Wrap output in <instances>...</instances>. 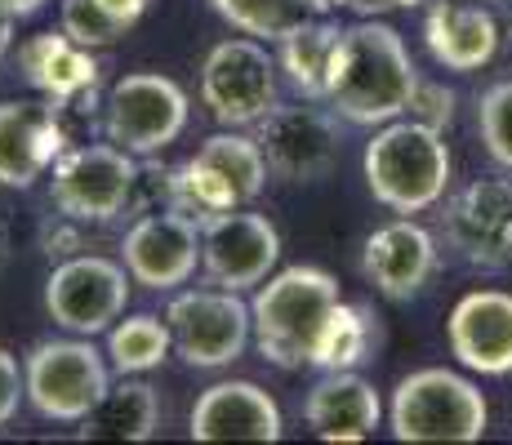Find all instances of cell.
<instances>
[{
    "label": "cell",
    "mask_w": 512,
    "mask_h": 445,
    "mask_svg": "<svg viewBox=\"0 0 512 445\" xmlns=\"http://www.w3.org/2000/svg\"><path fill=\"white\" fill-rule=\"evenodd\" d=\"M379 414V392L357 370H326V379L308 392L303 405L308 428L326 441H366L379 428Z\"/></svg>",
    "instance_id": "22"
},
{
    "label": "cell",
    "mask_w": 512,
    "mask_h": 445,
    "mask_svg": "<svg viewBox=\"0 0 512 445\" xmlns=\"http://www.w3.org/2000/svg\"><path fill=\"white\" fill-rule=\"evenodd\" d=\"M259 147L268 156V170L285 183H317L339 161V125L321 98L277 103L259 121Z\"/></svg>",
    "instance_id": "12"
},
{
    "label": "cell",
    "mask_w": 512,
    "mask_h": 445,
    "mask_svg": "<svg viewBox=\"0 0 512 445\" xmlns=\"http://www.w3.org/2000/svg\"><path fill=\"white\" fill-rule=\"evenodd\" d=\"M0 5H5L14 18H32V14H41L49 0H0Z\"/></svg>",
    "instance_id": "33"
},
{
    "label": "cell",
    "mask_w": 512,
    "mask_h": 445,
    "mask_svg": "<svg viewBox=\"0 0 512 445\" xmlns=\"http://www.w3.org/2000/svg\"><path fill=\"white\" fill-rule=\"evenodd\" d=\"M410 116L423 125H432V130H446L450 116H455V94H450L446 85H423L415 89V98H410Z\"/></svg>",
    "instance_id": "30"
},
{
    "label": "cell",
    "mask_w": 512,
    "mask_h": 445,
    "mask_svg": "<svg viewBox=\"0 0 512 445\" xmlns=\"http://www.w3.org/2000/svg\"><path fill=\"white\" fill-rule=\"evenodd\" d=\"M321 5H326V14L330 9H348V14H357V18H379V14H388V9L419 5V0H321Z\"/></svg>",
    "instance_id": "32"
},
{
    "label": "cell",
    "mask_w": 512,
    "mask_h": 445,
    "mask_svg": "<svg viewBox=\"0 0 512 445\" xmlns=\"http://www.w3.org/2000/svg\"><path fill=\"white\" fill-rule=\"evenodd\" d=\"M477 130H481V143H486L490 161L512 170V81H499L481 94Z\"/></svg>",
    "instance_id": "29"
},
{
    "label": "cell",
    "mask_w": 512,
    "mask_h": 445,
    "mask_svg": "<svg viewBox=\"0 0 512 445\" xmlns=\"http://www.w3.org/2000/svg\"><path fill=\"white\" fill-rule=\"evenodd\" d=\"M504 5V14H499V27H504V36L512 41V0H499Z\"/></svg>",
    "instance_id": "35"
},
{
    "label": "cell",
    "mask_w": 512,
    "mask_h": 445,
    "mask_svg": "<svg viewBox=\"0 0 512 445\" xmlns=\"http://www.w3.org/2000/svg\"><path fill=\"white\" fill-rule=\"evenodd\" d=\"M374 339H379V330H374L370 308L339 299V308L330 312L326 330H321V339H317L312 365H317V370H357L370 356Z\"/></svg>",
    "instance_id": "27"
},
{
    "label": "cell",
    "mask_w": 512,
    "mask_h": 445,
    "mask_svg": "<svg viewBox=\"0 0 512 445\" xmlns=\"http://www.w3.org/2000/svg\"><path fill=\"white\" fill-rule=\"evenodd\" d=\"M161 423V397L152 383L121 374L116 388L103 392V401L81 419L85 441H152Z\"/></svg>",
    "instance_id": "23"
},
{
    "label": "cell",
    "mask_w": 512,
    "mask_h": 445,
    "mask_svg": "<svg viewBox=\"0 0 512 445\" xmlns=\"http://www.w3.org/2000/svg\"><path fill=\"white\" fill-rule=\"evenodd\" d=\"M192 441H281V405L250 379H223L196 397Z\"/></svg>",
    "instance_id": "17"
},
{
    "label": "cell",
    "mask_w": 512,
    "mask_h": 445,
    "mask_svg": "<svg viewBox=\"0 0 512 445\" xmlns=\"http://www.w3.org/2000/svg\"><path fill=\"white\" fill-rule=\"evenodd\" d=\"M450 356L477 374H512V294L472 290L450 308Z\"/></svg>",
    "instance_id": "18"
},
{
    "label": "cell",
    "mask_w": 512,
    "mask_h": 445,
    "mask_svg": "<svg viewBox=\"0 0 512 445\" xmlns=\"http://www.w3.org/2000/svg\"><path fill=\"white\" fill-rule=\"evenodd\" d=\"M201 103L223 130H250L277 107V63L254 36H232L205 54Z\"/></svg>",
    "instance_id": "8"
},
{
    "label": "cell",
    "mask_w": 512,
    "mask_h": 445,
    "mask_svg": "<svg viewBox=\"0 0 512 445\" xmlns=\"http://www.w3.org/2000/svg\"><path fill=\"white\" fill-rule=\"evenodd\" d=\"M388 428L397 441H481L490 428V405L472 379L428 365L392 388Z\"/></svg>",
    "instance_id": "5"
},
{
    "label": "cell",
    "mask_w": 512,
    "mask_h": 445,
    "mask_svg": "<svg viewBox=\"0 0 512 445\" xmlns=\"http://www.w3.org/2000/svg\"><path fill=\"white\" fill-rule=\"evenodd\" d=\"M281 259V236L263 214L228 210L201 223V267L223 290H259Z\"/></svg>",
    "instance_id": "13"
},
{
    "label": "cell",
    "mask_w": 512,
    "mask_h": 445,
    "mask_svg": "<svg viewBox=\"0 0 512 445\" xmlns=\"http://www.w3.org/2000/svg\"><path fill=\"white\" fill-rule=\"evenodd\" d=\"M139 156H130L116 143H85L54 161L49 201L72 223H112L130 210Z\"/></svg>",
    "instance_id": "7"
},
{
    "label": "cell",
    "mask_w": 512,
    "mask_h": 445,
    "mask_svg": "<svg viewBox=\"0 0 512 445\" xmlns=\"http://www.w3.org/2000/svg\"><path fill=\"white\" fill-rule=\"evenodd\" d=\"M214 14L223 23H232L241 36H254V41H272L290 36L294 27H303L308 18L326 14L321 0H210Z\"/></svg>",
    "instance_id": "26"
},
{
    "label": "cell",
    "mask_w": 512,
    "mask_h": 445,
    "mask_svg": "<svg viewBox=\"0 0 512 445\" xmlns=\"http://www.w3.org/2000/svg\"><path fill=\"white\" fill-rule=\"evenodd\" d=\"M339 281L326 267H281L277 276L254 290L250 321H254V343H259L263 361L277 370H299L312 365L317 339L326 330L330 312L339 308Z\"/></svg>",
    "instance_id": "2"
},
{
    "label": "cell",
    "mask_w": 512,
    "mask_h": 445,
    "mask_svg": "<svg viewBox=\"0 0 512 445\" xmlns=\"http://www.w3.org/2000/svg\"><path fill=\"white\" fill-rule=\"evenodd\" d=\"M339 23H330L326 14L308 18L303 27H294L290 36H281V72L290 76V85L299 89L303 98H321L326 103V81H330V58H334V45H339Z\"/></svg>",
    "instance_id": "24"
},
{
    "label": "cell",
    "mask_w": 512,
    "mask_h": 445,
    "mask_svg": "<svg viewBox=\"0 0 512 445\" xmlns=\"http://www.w3.org/2000/svg\"><path fill=\"white\" fill-rule=\"evenodd\" d=\"M268 183V156H263L259 138L241 130L210 134L196 156L174 170V205L170 210L187 214V219L205 223L214 214H228L250 205Z\"/></svg>",
    "instance_id": "4"
},
{
    "label": "cell",
    "mask_w": 512,
    "mask_h": 445,
    "mask_svg": "<svg viewBox=\"0 0 512 445\" xmlns=\"http://www.w3.org/2000/svg\"><path fill=\"white\" fill-rule=\"evenodd\" d=\"M361 267H366L370 285L383 299H392V303L415 299L423 285H428L432 267H437V241H432L428 227H419L415 219L401 214L397 223H383L379 232L366 236Z\"/></svg>",
    "instance_id": "19"
},
{
    "label": "cell",
    "mask_w": 512,
    "mask_h": 445,
    "mask_svg": "<svg viewBox=\"0 0 512 445\" xmlns=\"http://www.w3.org/2000/svg\"><path fill=\"white\" fill-rule=\"evenodd\" d=\"M174 352L196 370H223L245 352L254 334L250 308L241 303L236 290H183L165 308Z\"/></svg>",
    "instance_id": "10"
},
{
    "label": "cell",
    "mask_w": 512,
    "mask_h": 445,
    "mask_svg": "<svg viewBox=\"0 0 512 445\" xmlns=\"http://www.w3.org/2000/svg\"><path fill=\"white\" fill-rule=\"evenodd\" d=\"M366 187L392 214H423L446 196L450 147L441 130L423 121H388L366 143Z\"/></svg>",
    "instance_id": "3"
},
{
    "label": "cell",
    "mask_w": 512,
    "mask_h": 445,
    "mask_svg": "<svg viewBox=\"0 0 512 445\" xmlns=\"http://www.w3.org/2000/svg\"><path fill=\"white\" fill-rule=\"evenodd\" d=\"M18 67H23L27 85H32L41 98H49L54 107L90 112L85 103H94V89H98L94 49L76 45L63 27H58V32L32 36V41L18 49Z\"/></svg>",
    "instance_id": "20"
},
{
    "label": "cell",
    "mask_w": 512,
    "mask_h": 445,
    "mask_svg": "<svg viewBox=\"0 0 512 445\" xmlns=\"http://www.w3.org/2000/svg\"><path fill=\"white\" fill-rule=\"evenodd\" d=\"M174 339H170V325L152 312L139 316H125L121 325H112L107 334V356H112V370L116 374H147L170 356Z\"/></svg>",
    "instance_id": "28"
},
{
    "label": "cell",
    "mask_w": 512,
    "mask_h": 445,
    "mask_svg": "<svg viewBox=\"0 0 512 445\" xmlns=\"http://www.w3.org/2000/svg\"><path fill=\"white\" fill-rule=\"evenodd\" d=\"M121 259L134 281L147 285V290H179V285L192 281L196 263H201V227L179 210L143 214L125 232Z\"/></svg>",
    "instance_id": "14"
},
{
    "label": "cell",
    "mask_w": 512,
    "mask_h": 445,
    "mask_svg": "<svg viewBox=\"0 0 512 445\" xmlns=\"http://www.w3.org/2000/svg\"><path fill=\"white\" fill-rule=\"evenodd\" d=\"M419 89L415 58L392 23L383 18H357L339 32L330 58L326 103L352 125H388L410 112Z\"/></svg>",
    "instance_id": "1"
},
{
    "label": "cell",
    "mask_w": 512,
    "mask_h": 445,
    "mask_svg": "<svg viewBox=\"0 0 512 445\" xmlns=\"http://www.w3.org/2000/svg\"><path fill=\"white\" fill-rule=\"evenodd\" d=\"M152 0H58V27L85 49H107L139 27Z\"/></svg>",
    "instance_id": "25"
},
{
    "label": "cell",
    "mask_w": 512,
    "mask_h": 445,
    "mask_svg": "<svg viewBox=\"0 0 512 445\" xmlns=\"http://www.w3.org/2000/svg\"><path fill=\"white\" fill-rule=\"evenodd\" d=\"M23 383L27 401L41 419L81 423L103 401V392L112 388V374H107L103 356L94 352V343L81 334V339L36 343L23 361Z\"/></svg>",
    "instance_id": "6"
},
{
    "label": "cell",
    "mask_w": 512,
    "mask_h": 445,
    "mask_svg": "<svg viewBox=\"0 0 512 445\" xmlns=\"http://www.w3.org/2000/svg\"><path fill=\"white\" fill-rule=\"evenodd\" d=\"M446 236L468 263H512V178H477L450 201Z\"/></svg>",
    "instance_id": "16"
},
{
    "label": "cell",
    "mask_w": 512,
    "mask_h": 445,
    "mask_svg": "<svg viewBox=\"0 0 512 445\" xmlns=\"http://www.w3.org/2000/svg\"><path fill=\"white\" fill-rule=\"evenodd\" d=\"M125 303H130V267L103 259V254L63 259L45 281V308L54 325H63L67 334H85V339L121 321Z\"/></svg>",
    "instance_id": "11"
},
{
    "label": "cell",
    "mask_w": 512,
    "mask_h": 445,
    "mask_svg": "<svg viewBox=\"0 0 512 445\" xmlns=\"http://www.w3.org/2000/svg\"><path fill=\"white\" fill-rule=\"evenodd\" d=\"M27 397V383H23V365L9 348H0V428L18 414V401Z\"/></svg>",
    "instance_id": "31"
},
{
    "label": "cell",
    "mask_w": 512,
    "mask_h": 445,
    "mask_svg": "<svg viewBox=\"0 0 512 445\" xmlns=\"http://www.w3.org/2000/svg\"><path fill=\"white\" fill-rule=\"evenodd\" d=\"M63 107L49 98L0 103V187H32L63 156Z\"/></svg>",
    "instance_id": "15"
},
{
    "label": "cell",
    "mask_w": 512,
    "mask_h": 445,
    "mask_svg": "<svg viewBox=\"0 0 512 445\" xmlns=\"http://www.w3.org/2000/svg\"><path fill=\"white\" fill-rule=\"evenodd\" d=\"M107 143L130 156H156L187 130V94L161 72H130L107 89L103 103Z\"/></svg>",
    "instance_id": "9"
},
{
    "label": "cell",
    "mask_w": 512,
    "mask_h": 445,
    "mask_svg": "<svg viewBox=\"0 0 512 445\" xmlns=\"http://www.w3.org/2000/svg\"><path fill=\"white\" fill-rule=\"evenodd\" d=\"M14 23H18V18L9 14L5 5H0V58H5V54H9V45H14Z\"/></svg>",
    "instance_id": "34"
},
{
    "label": "cell",
    "mask_w": 512,
    "mask_h": 445,
    "mask_svg": "<svg viewBox=\"0 0 512 445\" xmlns=\"http://www.w3.org/2000/svg\"><path fill=\"white\" fill-rule=\"evenodd\" d=\"M423 41L446 72H481L499 54V18L468 0H432L423 14Z\"/></svg>",
    "instance_id": "21"
},
{
    "label": "cell",
    "mask_w": 512,
    "mask_h": 445,
    "mask_svg": "<svg viewBox=\"0 0 512 445\" xmlns=\"http://www.w3.org/2000/svg\"><path fill=\"white\" fill-rule=\"evenodd\" d=\"M9 263V232H5V223H0V267Z\"/></svg>",
    "instance_id": "36"
}]
</instances>
